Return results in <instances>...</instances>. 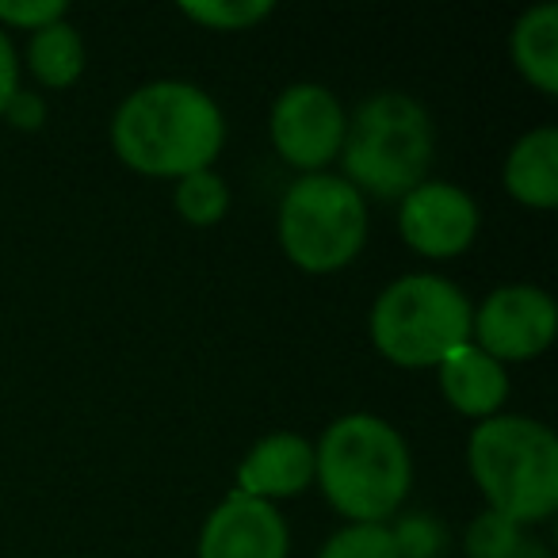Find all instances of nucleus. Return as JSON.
Instances as JSON below:
<instances>
[{"label": "nucleus", "mask_w": 558, "mask_h": 558, "mask_svg": "<svg viewBox=\"0 0 558 558\" xmlns=\"http://www.w3.org/2000/svg\"><path fill=\"white\" fill-rule=\"evenodd\" d=\"M558 329V306L543 288L509 283L486 295V303L471 314V337L497 364L535 360L550 349Z\"/></svg>", "instance_id": "nucleus-8"}, {"label": "nucleus", "mask_w": 558, "mask_h": 558, "mask_svg": "<svg viewBox=\"0 0 558 558\" xmlns=\"http://www.w3.org/2000/svg\"><path fill=\"white\" fill-rule=\"evenodd\" d=\"M177 210L187 226H218L230 210V187L215 169L177 180Z\"/></svg>", "instance_id": "nucleus-16"}, {"label": "nucleus", "mask_w": 558, "mask_h": 558, "mask_svg": "<svg viewBox=\"0 0 558 558\" xmlns=\"http://www.w3.org/2000/svg\"><path fill=\"white\" fill-rule=\"evenodd\" d=\"M271 12H276L271 0H184L180 4V16L207 32H248Z\"/></svg>", "instance_id": "nucleus-17"}, {"label": "nucleus", "mask_w": 558, "mask_h": 558, "mask_svg": "<svg viewBox=\"0 0 558 558\" xmlns=\"http://www.w3.org/2000/svg\"><path fill=\"white\" fill-rule=\"evenodd\" d=\"M291 535L276 505L230 494L207 517L199 558H288Z\"/></svg>", "instance_id": "nucleus-10"}, {"label": "nucleus", "mask_w": 558, "mask_h": 558, "mask_svg": "<svg viewBox=\"0 0 558 558\" xmlns=\"http://www.w3.org/2000/svg\"><path fill=\"white\" fill-rule=\"evenodd\" d=\"M58 20H65L62 0H0V24L20 32H43Z\"/></svg>", "instance_id": "nucleus-20"}, {"label": "nucleus", "mask_w": 558, "mask_h": 558, "mask_svg": "<svg viewBox=\"0 0 558 558\" xmlns=\"http://www.w3.org/2000/svg\"><path fill=\"white\" fill-rule=\"evenodd\" d=\"M463 291L444 276H402L372 306V344L398 367H436L471 341Z\"/></svg>", "instance_id": "nucleus-5"}, {"label": "nucleus", "mask_w": 558, "mask_h": 558, "mask_svg": "<svg viewBox=\"0 0 558 558\" xmlns=\"http://www.w3.org/2000/svg\"><path fill=\"white\" fill-rule=\"evenodd\" d=\"M524 543V527L509 517L486 509L466 527V558H512Z\"/></svg>", "instance_id": "nucleus-19"}, {"label": "nucleus", "mask_w": 558, "mask_h": 558, "mask_svg": "<svg viewBox=\"0 0 558 558\" xmlns=\"http://www.w3.org/2000/svg\"><path fill=\"white\" fill-rule=\"evenodd\" d=\"M436 372H440V390L448 398V405L463 413V417H478V421L497 417L505 398H509L505 364L486 356L474 341L459 344L451 356H444L436 364Z\"/></svg>", "instance_id": "nucleus-12"}, {"label": "nucleus", "mask_w": 558, "mask_h": 558, "mask_svg": "<svg viewBox=\"0 0 558 558\" xmlns=\"http://www.w3.org/2000/svg\"><path fill=\"white\" fill-rule=\"evenodd\" d=\"M314 478L352 524H383L402 509L413 482L405 436L375 413L337 417L314 448Z\"/></svg>", "instance_id": "nucleus-2"}, {"label": "nucleus", "mask_w": 558, "mask_h": 558, "mask_svg": "<svg viewBox=\"0 0 558 558\" xmlns=\"http://www.w3.org/2000/svg\"><path fill=\"white\" fill-rule=\"evenodd\" d=\"M436 131L428 111L405 93H379L349 119L341 161L360 195L402 199L428 180Z\"/></svg>", "instance_id": "nucleus-4"}, {"label": "nucleus", "mask_w": 558, "mask_h": 558, "mask_svg": "<svg viewBox=\"0 0 558 558\" xmlns=\"http://www.w3.org/2000/svg\"><path fill=\"white\" fill-rule=\"evenodd\" d=\"M367 241V199L333 172L299 177L279 203V245L295 268L329 276L360 256Z\"/></svg>", "instance_id": "nucleus-6"}, {"label": "nucleus", "mask_w": 558, "mask_h": 558, "mask_svg": "<svg viewBox=\"0 0 558 558\" xmlns=\"http://www.w3.org/2000/svg\"><path fill=\"white\" fill-rule=\"evenodd\" d=\"M27 65L43 88L77 85V77L85 73V43H81L77 27L58 20V24L35 32L32 47H27Z\"/></svg>", "instance_id": "nucleus-15"}, {"label": "nucleus", "mask_w": 558, "mask_h": 558, "mask_svg": "<svg viewBox=\"0 0 558 558\" xmlns=\"http://www.w3.org/2000/svg\"><path fill=\"white\" fill-rule=\"evenodd\" d=\"M226 142L222 108L187 81H154L119 104L111 146L142 177L184 180L218 161Z\"/></svg>", "instance_id": "nucleus-1"}, {"label": "nucleus", "mask_w": 558, "mask_h": 558, "mask_svg": "<svg viewBox=\"0 0 558 558\" xmlns=\"http://www.w3.org/2000/svg\"><path fill=\"white\" fill-rule=\"evenodd\" d=\"M20 93V62H16V47H12L9 32L0 27V116L9 108V100Z\"/></svg>", "instance_id": "nucleus-23"}, {"label": "nucleus", "mask_w": 558, "mask_h": 558, "mask_svg": "<svg viewBox=\"0 0 558 558\" xmlns=\"http://www.w3.org/2000/svg\"><path fill=\"white\" fill-rule=\"evenodd\" d=\"M505 192L535 210H550L558 203V131L535 126L505 157Z\"/></svg>", "instance_id": "nucleus-13"}, {"label": "nucleus", "mask_w": 558, "mask_h": 558, "mask_svg": "<svg viewBox=\"0 0 558 558\" xmlns=\"http://www.w3.org/2000/svg\"><path fill=\"white\" fill-rule=\"evenodd\" d=\"M268 131L276 154L311 177V172H322L329 161L341 157L349 116L326 85L299 81V85L283 88L276 96Z\"/></svg>", "instance_id": "nucleus-7"}, {"label": "nucleus", "mask_w": 558, "mask_h": 558, "mask_svg": "<svg viewBox=\"0 0 558 558\" xmlns=\"http://www.w3.org/2000/svg\"><path fill=\"white\" fill-rule=\"evenodd\" d=\"M390 532H395L402 558H433L436 547H440V532H436V524L428 517H413L402 527H390Z\"/></svg>", "instance_id": "nucleus-21"}, {"label": "nucleus", "mask_w": 558, "mask_h": 558, "mask_svg": "<svg viewBox=\"0 0 558 558\" xmlns=\"http://www.w3.org/2000/svg\"><path fill=\"white\" fill-rule=\"evenodd\" d=\"M314 482V444L299 433H271L248 448L238 466V494L256 501H283L311 489Z\"/></svg>", "instance_id": "nucleus-11"}, {"label": "nucleus", "mask_w": 558, "mask_h": 558, "mask_svg": "<svg viewBox=\"0 0 558 558\" xmlns=\"http://www.w3.org/2000/svg\"><path fill=\"white\" fill-rule=\"evenodd\" d=\"M4 119L12 126H20V131H39L43 119H47V104L35 93H16L9 100V108H4Z\"/></svg>", "instance_id": "nucleus-22"}, {"label": "nucleus", "mask_w": 558, "mask_h": 558, "mask_svg": "<svg viewBox=\"0 0 558 558\" xmlns=\"http://www.w3.org/2000/svg\"><path fill=\"white\" fill-rule=\"evenodd\" d=\"M512 65L543 96H558V4L543 0L512 27Z\"/></svg>", "instance_id": "nucleus-14"}, {"label": "nucleus", "mask_w": 558, "mask_h": 558, "mask_svg": "<svg viewBox=\"0 0 558 558\" xmlns=\"http://www.w3.org/2000/svg\"><path fill=\"white\" fill-rule=\"evenodd\" d=\"M466 463L486 509L512 524H543L558 509V440L543 421L497 413L466 440Z\"/></svg>", "instance_id": "nucleus-3"}, {"label": "nucleus", "mask_w": 558, "mask_h": 558, "mask_svg": "<svg viewBox=\"0 0 558 558\" xmlns=\"http://www.w3.org/2000/svg\"><path fill=\"white\" fill-rule=\"evenodd\" d=\"M318 558H402L387 524H344L326 539Z\"/></svg>", "instance_id": "nucleus-18"}, {"label": "nucleus", "mask_w": 558, "mask_h": 558, "mask_svg": "<svg viewBox=\"0 0 558 558\" xmlns=\"http://www.w3.org/2000/svg\"><path fill=\"white\" fill-rule=\"evenodd\" d=\"M478 203L448 180H425L398 207V233L405 245L433 260H451L466 253L478 238Z\"/></svg>", "instance_id": "nucleus-9"}]
</instances>
